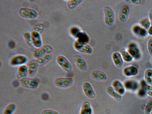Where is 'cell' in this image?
<instances>
[{
	"label": "cell",
	"mask_w": 152,
	"mask_h": 114,
	"mask_svg": "<svg viewBox=\"0 0 152 114\" xmlns=\"http://www.w3.org/2000/svg\"><path fill=\"white\" fill-rule=\"evenodd\" d=\"M127 51L132 56L134 60H139L141 58V50L139 48L138 44L135 42H131L127 46Z\"/></svg>",
	"instance_id": "6da1fadb"
},
{
	"label": "cell",
	"mask_w": 152,
	"mask_h": 114,
	"mask_svg": "<svg viewBox=\"0 0 152 114\" xmlns=\"http://www.w3.org/2000/svg\"><path fill=\"white\" fill-rule=\"evenodd\" d=\"M19 16L23 18L28 19H35L38 17V12L31 8L22 7L18 11Z\"/></svg>",
	"instance_id": "7a4b0ae2"
},
{
	"label": "cell",
	"mask_w": 152,
	"mask_h": 114,
	"mask_svg": "<svg viewBox=\"0 0 152 114\" xmlns=\"http://www.w3.org/2000/svg\"><path fill=\"white\" fill-rule=\"evenodd\" d=\"M104 22L108 26H112L115 20V15L113 10L109 6H105L104 8Z\"/></svg>",
	"instance_id": "3957f363"
},
{
	"label": "cell",
	"mask_w": 152,
	"mask_h": 114,
	"mask_svg": "<svg viewBox=\"0 0 152 114\" xmlns=\"http://www.w3.org/2000/svg\"><path fill=\"white\" fill-rule=\"evenodd\" d=\"M74 47L77 52L81 53L87 54L93 53V48L88 43H83L75 40L74 43Z\"/></svg>",
	"instance_id": "277c9868"
},
{
	"label": "cell",
	"mask_w": 152,
	"mask_h": 114,
	"mask_svg": "<svg viewBox=\"0 0 152 114\" xmlns=\"http://www.w3.org/2000/svg\"><path fill=\"white\" fill-rule=\"evenodd\" d=\"M53 51V48L51 46L45 45L39 48L35 49L33 52V55L34 58L38 59L46 54H50Z\"/></svg>",
	"instance_id": "5b68a950"
},
{
	"label": "cell",
	"mask_w": 152,
	"mask_h": 114,
	"mask_svg": "<svg viewBox=\"0 0 152 114\" xmlns=\"http://www.w3.org/2000/svg\"><path fill=\"white\" fill-rule=\"evenodd\" d=\"M74 80L71 77L63 78L59 77L54 80V85L60 88H67L71 86L73 84Z\"/></svg>",
	"instance_id": "8992f818"
},
{
	"label": "cell",
	"mask_w": 152,
	"mask_h": 114,
	"mask_svg": "<svg viewBox=\"0 0 152 114\" xmlns=\"http://www.w3.org/2000/svg\"><path fill=\"white\" fill-rule=\"evenodd\" d=\"M57 64L64 71L69 72L72 69V66L69 60L63 55H58L56 58Z\"/></svg>",
	"instance_id": "52a82bcc"
},
{
	"label": "cell",
	"mask_w": 152,
	"mask_h": 114,
	"mask_svg": "<svg viewBox=\"0 0 152 114\" xmlns=\"http://www.w3.org/2000/svg\"><path fill=\"white\" fill-rule=\"evenodd\" d=\"M28 58L25 55L18 54L12 57L9 61V64L12 66L25 65L28 62Z\"/></svg>",
	"instance_id": "ba28073f"
},
{
	"label": "cell",
	"mask_w": 152,
	"mask_h": 114,
	"mask_svg": "<svg viewBox=\"0 0 152 114\" xmlns=\"http://www.w3.org/2000/svg\"><path fill=\"white\" fill-rule=\"evenodd\" d=\"M132 34L137 37L144 39L148 35L147 30L145 29L140 24L134 25L132 28Z\"/></svg>",
	"instance_id": "9c48e42d"
},
{
	"label": "cell",
	"mask_w": 152,
	"mask_h": 114,
	"mask_svg": "<svg viewBox=\"0 0 152 114\" xmlns=\"http://www.w3.org/2000/svg\"><path fill=\"white\" fill-rule=\"evenodd\" d=\"M124 86L126 91L132 92H135L140 88V84L135 80H127L125 81Z\"/></svg>",
	"instance_id": "30bf717a"
},
{
	"label": "cell",
	"mask_w": 152,
	"mask_h": 114,
	"mask_svg": "<svg viewBox=\"0 0 152 114\" xmlns=\"http://www.w3.org/2000/svg\"><path fill=\"white\" fill-rule=\"evenodd\" d=\"M82 90L85 96L90 99H94L96 94L92 85L89 82H85L82 85Z\"/></svg>",
	"instance_id": "8fae6325"
},
{
	"label": "cell",
	"mask_w": 152,
	"mask_h": 114,
	"mask_svg": "<svg viewBox=\"0 0 152 114\" xmlns=\"http://www.w3.org/2000/svg\"><path fill=\"white\" fill-rule=\"evenodd\" d=\"M20 84L23 87L30 89H34L39 86L38 81L31 78H26L20 80Z\"/></svg>",
	"instance_id": "7c38bea8"
},
{
	"label": "cell",
	"mask_w": 152,
	"mask_h": 114,
	"mask_svg": "<svg viewBox=\"0 0 152 114\" xmlns=\"http://www.w3.org/2000/svg\"><path fill=\"white\" fill-rule=\"evenodd\" d=\"M73 59L76 66L80 70L82 71H86L88 69L87 63L81 56L75 55L73 56Z\"/></svg>",
	"instance_id": "4fadbf2b"
},
{
	"label": "cell",
	"mask_w": 152,
	"mask_h": 114,
	"mask_svg": "<svg viewBox=\"0 0 152 114\" xmlns=\"http://www.w3.org/2000/svg\"><path fill=\"white\" fill-rule=\"evenodd\" d=\"M39 66V63L37 60L32 59L29 61L27 65L28 75L31 77L34 76L38 71Z\"/></svg>",
	"instance_id": "5bb4252c"
},
{
	"label": "cell",
	"mask_w": 152,
	"mask_h": 114,
	"mask_svg": "<svg viewBox=\"0 0 152 114\" xmlns=\"http://www.w3.org/2000/svg\"><path fill=\"white\" fill-rule=\"evenodd\" d=\"M130 12V8L129 5L123 6L120 10L118 18L120 21L122 23H125L127 21Z\"/></svg>",
	"instance_id": "9a60e30c"
},
{
	"label": "cell",
	"mask_w": 152,
	"mask_h": 114,
	"mask_svg": "<svg viewBox=\"0 0 152 114\" xmlns=\"http://www.w3.org/2000/svg\"><path fill=\"white\" fill-rule=\"evenodd\" d=\"M123 73L125 77L130 78L137 75L138 74V70L136 66L129 65L123 69Z\"/></svg>",
	"instance_id": "2e32d148"
},
{
	"label": "cell",
	"mask_w": 152,
	"mask_h": 114,
	"mask_svg": "<svg viewBox=\"0 0 152 114\" xmlns=\"http://www.w3.org/2000/svg\"><path fill=\"white\" fill-rule=\"evenodd\" d=\"M31 34L33 46L37 48L42 46V41L40 34L37 31L33 30L31 31Z\"/></svg>",
	"instance_id": "e0dca14e"
},
{
	"label": "cell",
	"mask_w": 152,
	"mask_h": 114,
	"mask_svg": "<svg viewBox=\"0 0 152 114\" xmlns=\"http://www.w3.org/2000/svg\"><path fill=\"white\" fill-rule=\"evenodd\" d=\"M112 86L114 90L121 96H124L125 94L126 90L124 84L120 80H114L112 83Z\"/></svg>",
	"instance_id": "ac0fdd59"
},
{
	"label": "cell",
	"mask_w": 152,
	"mask_h": 114,
	"mask_svg": "<svg viewBox=\"0 0 152 114\" xmlns=\"http://www.w3.org/2000/svg\"><path fill=\"white\" fill-rule=\"evenodd\" d=\"M112 60L114 64L118 68H121L124 65V60L120 53L115 52L112 54Z\"/></svg>",
	"instance_id": "d6986e66"
},
{
	"label": "cell",
	"mask_w": 152,
	"mask_h": 114,
	"mask_svg": "<svg viewBox=\"0 0 152 114\" xmlns=\"http://www.w3.org/2000/svg\"><path fill=\"white\" fill-rule=\"evenodd\" d=\"M91 76L94 80L99 81L107 80V75L105 72L100 70H95L91 72Z\"/></svg>",
	"instance_id": "ffe728a7"
},
{
	"label": "cell",
	"mask_w": 152,
	"mask_h": 114,
	"mask_svg": "<svg viewBox=\"0 0 152 114\" xmlns=\"http://www.w3.org/2000/svg\"><path fill=\"white\" fill-rule=\"evenodd\" d=\"M28 74V69L27 65H23L19 66L17 72V78L21 80L22 79L27 78Z\"/></svg>",
	"instance_id": "44dd1931"
},
{
	"label": "cell",
	"mask_w": 152,
	"mask_h": 114,
	"mask_svg": "<svg viewBox=\"0 0 152 114\" xmlns=\"http://www.w3.org/2000/svg\"><path fill=\"white\" fill-rule=\"evenodd\" d=\"M80 114H93L92 106L88 101H84L81 104Z\"/></svg>",
	"instance_id": "7402d4cb"
},
{
	"label": "cell",
	"mask_w": 152,
	"mask_h": 114,
	"mask_svg": "<svg viewBox=\"0 0 152 114\" xmlns=\"http://www.w3.org/2000/svg\"><path fill=\"white\" fill-rule=\"evenodd\" d=\"M106 91L110 96L113 97L115 100L120 101L121 100L122 96L118 93L117 92L112 86H108L106 88Z\"/></svg>",
	"instance_id": "603a6c76"
},
{
	"label": "cell",
	"mask_w": 152,
	"mask_h": 114,
	"mask_svg": "<svg viewBox=\"0 0 152 114\" xmlns=\"http://www.w3.org/2000/svg\"><path fill=\"white\" fill-rule=\"evenodd\" d=\"M76 39V40L80 42L88 43V44L90 41V37L88 35V34L82 31L78 34Z\"/></svg>",
	"instance_id": "cb8c5ba5"
},
{
	"label": "cell",
	"mask_w": 152,
	"mask_h": 114,
	"mask_svg": "<svg viewBox=\"0 0 152 114\" xmlns=\"http://www.w3.org/2000/svg\"><path fill=\"white\" fill-rule=\"evenodd\" d=\"M140 87L142 88L146 94L149 96L152 97V86L146 82L145 80H142L140 83Z\"/></svg>",
	"instance_id": "d4e9b609"
},
{
	"label": "cell",
	"mask_w": 152,
	"mask_h": 114,
	"mask_svg": "<svg viewBox=\"0 0 152 114\" xmlns=\"http://www.w3.org/2000/svg\"><path fill=\"white\" fill-rule=\"evenodd\" d=\"M120 53L123 57L124 62H126V63H131L133 60H134V58H132V56L127 51V50H126L124 48H122L121 49Z\"/></svg>",
	"instance_id": "484cf974"
},
{
	"label": "cell",
	"mask_w": 152,
	"mask_h": 114,
	"mask_svg": "<svg viewBox=\"0 0 152 114\" xmlns=\"http://www.w3.org/2000/svg\"><path fill=\"white\" fill-rule=\"evenodd\" d=\"M17 109V105L14 103H11L5 107L2 114H13Z\"/></svg>",
	"instance_id": "4316f807"
},
{
	"label": "cell",
	"mask_w": 152,
	"mask_h": 114,
	"mask_svg": "<svg viewBox=\"0 0 152 114\" xmlns=\"http://www.w3.org/2000/svg\"><path fill=\"white\" fill-rule=\"evenodd\" d=\"M52 57V56L51 54H46L40 58H38L36 60L39 63V65H43L50 62L51 59Z\"/></svg>",
	"instance_id": "83f0119b"
},
{
	"label": "cell",
	"mask_w": 152,
	"mask_h": 114,
	"mask_svg": "<svg viewBox=\"0 0 152 114\" xmlns=\"http://www.w3.org/2000/svg\"><path fill=\"white\" fill-rule=\"evenodd\" d=\"M144 80L147 84L152 85V69H147L144 73Z\"/></svg>",
	"instance_id": "f1b7e54d"
},
{
	"label": "cell",
	"mask_w": 152,
	"mask_h": 114,
	"mask_svg": "<svg viewBox=\"0 0 152 114\" xmlns=\"http://www.w3.org/2000/svg\"><path fill=\"white\" fill-rule=\"evenodd\" d=\"M23 35L27 45L30 47H33V44L31 33H29L28 31H25L23 33Z\"/></svg>",
	"instance_id": "f546056e"
},
{
	"label": "cell",
	"mask_w": 152,
	"mask_h": 114,
	"mask_svg": "<svg viewBox=\"0 0 152 114\" xmlns=\"http://www.w3.org/2000/svg\"><path fill=\"white\" fill-rule=\"evenodd\" d=\"M83 1L82 0H69L67 1L68 7L70 9H75Z\"/></svg>",
	"instance_id": "4dcf8cb0"
},
{
	"label": "cell",
	"mask_w": 152,
	"mask_h": 114,
	"mask_svg": "<svg viewBox=\"0 0 152 114\" xmlns=\"http://www.w3.org/2000/svg\"><path fill=\"white\" fill-rule=\"evenodd\" d=\"M139 24L142 27H143L145 29L148 30L151 26V23L149 20V18H143L141 20L139 23Z\"/></svg>",
	"instance_id": "1f68e13d"
},
{
	"label": "cell",
	"mask_w": 152,
	"mask_h": 114,
	"mask_svg": "<svg viewBox=\"0 0 152 114\" xmlns=\"http://www.w3.org/2000/svg\"><path fill=\"white\" fill-rule=\"evenodd\" d=\"M80 31H81V29L76 26H72L69 29V33L70 35L75 39H76L77 35Z\"/></svg>",
	"instance_id": "d6a6232c"
},
{
	"label": "cell",
	"mask_w": 152,
	"mask_h": 114,
	"mask_svg": "<svg viewBox=\"0 0 152 114\" xmlns=\"http://www.w3.org/2000/svg\"><path fill=\"white\" fill-rule=\"evenodd\" d=\"M152 111V99H149L145 105L144 113L145 114H150Z\"/></svg>",
	"instance_id": "836d02e7"
},
{
	"label": "cell",
	"mask_w": 152,
	"mask_h": 114,
	"mask_svg": "<svg viewBox=\"0 0 152 114\" xmlns=\"http://www.w3.org/2000/svg\"><path fill=\"white\" fill-rule=\"evenodd\" d=\"M44 28H45V26H44V25L43 24L38 23L36 24L34 26L33 30L37 31L38 33L41 34L44 31Z\"/></svg>",
	"instance_id": "e575fe53"
},
{
	"label": "cell",
	"mask_w": 152,
	"mask_h": 114,
	"mask_svg": "<svg viewBox=\"0 0 152 114\" xmlns=\"http://www.w3.org/2000/svg\"><path fill=\"white\" fill-rule=\"evenodd\" d=\"M147 48L148 53L152 56V37L149 39L148 41Z\"/></svg>",
	"instance_id": "d590c367"
},
{
	"label": "cell",
	"mask_w": 152,
	"mask_h": 114,
	"mask_svg": "<svg viewBox=\"0 0 152 114\" xmlns=\"http://www.w3.org/2000/svg\"><path fill=\"white\" fill-rule=\"evenodd\" d=\"M137 95H138L139 97H140L142 98L145 97L147 95L146 93V92L144 91V90H143L142 88H139V90L137 91Z\"/></svg>",
	"instance_id": "8d00e7d4"
},
{
	"label": "cell",
	"mask_w": 152,
	"mask_h": 114,
	"mask_svg": "<svg viewBox=\"0 0 152 114\" xmlns=\"http://www.w3.org/2000/svg\"><path fill=\"white\" fill-rule=\"evenodd\" d=\"M41 114H59L58 112L53 110H45Z\"/></svg>",
	"instance_id": "74e56055"
},
{
	"label": "cell",
	"mask_w": 152,
	"mask_h": 114,
	"mask_svg": "<svg viewBox=\"0 0 152 114\" xmlns=\"http://www.w3.org/2000/svg\"><path fill=\"white\" fill-rule=\"evenodd\" d=\"M149 20H150V22L151 23V25H152V9L149 11Z\"/></svg>",
	"instance_id": "f35d334b"
},
{
	"label": "cell",
	"mask_w": 152,
	"mask_h": 114,
	"mask_svg": "<svg viewBox=\"0 0 152 114\" xmlns=\"http://www.w3.org/2000/svg\"><path fill=\"white\" fill-rule=\"evenodd\" d=\"M148 35L152 36V25H151L149 28L148 30Z\"/></svg>",
	"instance_id": "ab89813d"
},
{
	"label": "cell",
	"mask_w": 152,
	"mask_h": 114,
	"mask_svg": "<svg viewBox=\"0 0 152 114\" xmlns=\"http://www.w3.org/2000/svg\"><path fill=\"white\" fill-rule=\"evenodd\" d=\"M151 63H152V58H151Z\"/></svg>",
	"instance_id": "60d3db41"
},
{
	"label": "cell",
	"mask_w": 152,
	"mask_h": 114,
	"mask_svg": "<svg viewBox=\"0 0 152 114\" xmlns=\"http://www.w3.org/2000/svg\"><path fill=\"white\" fill-rule=\"evenodd\" d=\"M152 114V112H151V114Z\"/></svg>",
	"instance_id": "b9f144b4"
}]
</instances>
